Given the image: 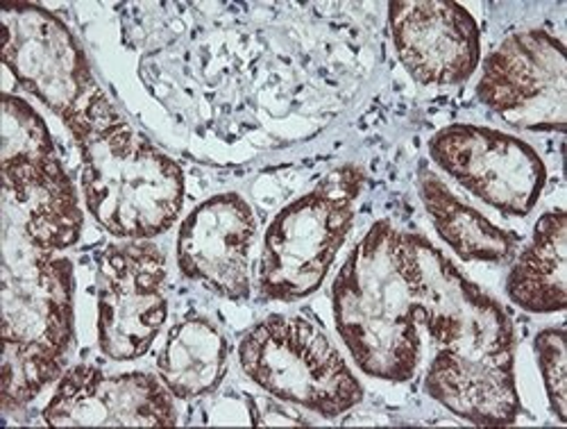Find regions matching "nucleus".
Segmentation results:
<instances>
[{
  "label": "nucleus",
  "mask_w": 567,
  "mask_h": 429,
  "mask_svg": "<svg viewBox=\"0 0 567 429\" xmlns=\"http://www.w3.org/2000/svg\"><path fill=\"white\" fill-rule=\"evenodd\" d=\"M402 229L374 223L350 253L332 289L334 320L357 366L377 379L409 381L420 361L417 296Z\"/></svg>",
  "instance_id": "nucleus-1"
},
{
  "label": "nucleus",
  "mask_w": 567,
  "mask_h": 429,
  "mask_svg": "<svg viewBox=\"0 0 567 429\" xmlns=\"http://www.w3.org/2000/svg\"><path fill=\"white\" fill-rule=\"evenodd\" d=\"M3 411L55 381L73 346V264L3 221Z\"/></svg>",
  "instance_id": "nucleus-2"
},
{
  "label": "nucleus",
  "mask_w": 567,
  "mask_h": 429,
  "mask_svg": "<svg viewBox=\"0 0 567 429\" xmlns=\"http://www.w3.org/2000/svg\"><path fill=\"white\" fill-rule=\"evenodd\" d=\"M80 151L86 207L107 232L141 242L175 223L184 203V173L127 121L89 139Z\"/></svg>",
  "instance_id": "nucleus-3"
},
{
  "label": "nucleus",
  "mask_w": 567,
  "mask_h": 429,
  "mask_svg": "<svg viewBox=\"0 0 567 429\" xmlns=\"http://www.w3.org/2000/svg\"><path fill=\"white\" fill-rule=\"evenodd\" d=\"M3 60L17 82L51 108L73 132L78 146L125 119L91 73L73 32L39 6H6Z\"/></svg>",
  "instance_id": "nucleus-4"
},
{
  "label": "nucleus",
  "mask_w": 567,
  "mask_h": 429,
  "mask_svg": "<svg viewBox=\"0 0 567 429\" xmlns=\"http://www.w3.org/2000/svg\"><path fill=\"white\" fill-rule=\"evenodd\" d=\"M363 182L359 166H341L272 218L259 264L264 298L293 303L320 289L350 234Z\"/></svg>",
  "instance_id": "nucleus-5"
},
{
  "label": "nucleus",
  "mask_w": 567,
  "mask_h": 429,
  "mask_svg": "<svg viewBox=\"0 0 567 429\" xmlns=\"http://www.w3.org/2000/svg\"><path fill=\"white\" fill-rule=\"evenodd\" d=\"M244 372L270 396L339 418L363 400V387L327 334L302 316H268L239 346Z\"/></svg>",
  "instance_id": "nucleus-6"
},
{
  "label": "nucleus",
  "mask_w": 567,
  "mask_h": 429,
  "mask_svg": "<svg viewBox=\"0 0 567 429\" xmlns=\"http://www.w3.org/2000/svg\"><path fill=\"white\" fill-rule=\"evenodd\" d=\"M402 242L417 296V320L439 348L461 357H515V331L504 307L424 236L404 232Z\"/></svg>",
  "instance_id": "nucleus-7"
},
{
  "label": "nucleus",
  "mask_w": 567,
  "mask_h": 429,
  "mask_svg": "<svg viewBox=\"0 0 567 429\" xmlns=\"http://www.w3.org/2000/svg\"><path fill=\"white\" fill-rule=\"evenodd\" d=\"M432 160L486 205L506 216H527L547 182L538 153L506 132L456 123L430 139Z\"/></svg>",
  "instance_id": "nucleus-8"
},
{
  "label": "nucleus",
  "mask_w": 567,
  "mask_h": 429,
  "mask_svg": "<svg viewBox=\"0 0 567 429\" xmlns=\"http://www.w3.org/2000/svg\"><path fill=\"white\" fill-rule=\"evenodd\" d=\"M168 316L166 257L141 242L107 246L99 257V344L116 361L144 357Z\"/></svg>",
  "instance_id": "nucleus-9"
},
{
  "label": "nucleus",
  "mask_w": 567,
  "mask_h": 429,
  "mask_svg": "<svg viewBox=\"0 0 567 429\" xmlns=\"http://www.w3.org/2000/svg\"><path fill=\"white\" fill-rule=\"evenodd\" d=\"M477 99L525 130H565V45L545 30L515 32L484 62Z\"/></svg>",
  "instance_id": "nucleus-10"
},
{
  "label": "nucleus",
  "mask_w": 567,
  "mask_h": 429,
  "mask_svg": "<svg viewBox=\"0 0 567 429\" xmlns=\"http://www.w3.org/2000/svg\"><path fill=\"white\" fill-rule=\"evenodd\" d=\"M164 381L146 372L107 375L96 366L69 368L43 409L51 427H173L177 409Z\"/></svg>",
  "instance_id": "nucleus-11"
},
{
  "label": "nucleus",
  "mask_w": 567,
  "mask_h": 429,
  "mask_svg": "<svg viewBox=\"0 0 567 429\" xmlns=\"http://www.w3.org/2000/svg\"><path fill=\"white\" fill-rule=\"evenodd\" d=\"M257 221L239 194H220L198 205L179 227L177 266L229 300L250 296V251Z\"/></svg>",
  "instance_id": "nucleus-12"
},
{
  "label": "nucleus",
  "mask_w": 567,
  "mask_h": 429,
  "mask_svg": "<svg viewBox=\"0 0 567 429\" xmlns=\"http://www.w3.org/2000/svg\"><path fill=\"white\" fill-rule=\"evenodd\" d=\"M400 62L420 84H461L480 64L477 21L447 0H404L389 6Z\"/></svg>",
  "instance_id": "nucleus-13"
},
{
  "label": "nucleus",
  "mask_w": 567,
  "mask_h": 429,
  "mask_svg": "<svg viewBox=\"0 0 567 429\" xmlns=\"http://www.w3.org/2000/svg\"><path fill=\"white\" fill-rule=\"evenodd\" d=\"M3 221L43 253L78 244L82 210L60 160L3 166Z\"/></svg>",
  "instance_id": "nucleus-14"
},
{
  "label": "nucleus",
  "mask_w": 567,
  "mask_h": 429,
  "mask_svg": "<svg viewBox=\"0 0 567 429\" xmlns=\"http://www.w3.org/2000/svg\"><path fill=\"white\" fill-rule=\"evenodd\" d=\"M424 391L454 416L484 427L513 425L519 413L513 357H461L439 348Z\"/></svg>",
  "instance_id": "nucleus-15"
},
{
  "label": "nucleus",
  "mask_w": 567,
  "mask_h": 429,
  "mask_svg": "<svg viewBox=\"0 0 567 429\" xmlns=\"http://www.w3.org/2000/svg\"><path fill=\"white\" fill-rule=\"evenodd\" d=\"M567 214L547 212L538 218L532 242L515 259L508 277V298L532 314H554L567 307Z\"/></svg>",
  "instance_id": "nucleus-16"
},
{
  "label": "nucleus",
  "mask_w": 567,
  "mask_h": 429,
  "mask_svg": "<svg viewBox=\"0 0 567 429\" xmlns=\"http://www.w3.org/2000/svg\"><path fill=\"white\" fill-rule=\"evenodd\" d=\"M157 368L166 389L182 400L214 391L227 368V341L207 318L188 316L171 331Z\"/></svg>",
  "instance_id": "nucleus-17"
},
{
  "label": "nucleus",
  "mask_w": 567,
  "mask_h": 429,
  "mask_svg": "<svg viewBox=\"0 0 567 429\" xmlns=\"http://www.w3.org/2000/svg\"><path fill=\"white\" fill-rule=\"evenodd\" d=\"M420 198L443 242L465 262H504L515 253L517 236L491 223L456 198L430 168L420 171Z\"/></svg>",
  "instance_id": "nucleus-18"
},
{
  "label": "nucleus",
  "mask_w": 567,
  "mask_h": 429,
  "mask_svg": "<svg viewBox=\"0 0 567 429\" xmlns=\"http://www.w3.org/2000/svg\"><path fill=\"white\" fill-rule=\"evenodd\" d=\"M60 160L55 141L43 119L19 95H3V166L21 162Z\"/></svg>",
  "instance_id": "nucleus-19"
},
{
  "label": "nucleus",
  "mask_w": 567,
  "mask_h": 429,
  "mask_svg": "<svg viewBox=\"0 0 567 429\" xmlns=\"http://www.w3.org/2000/svg\"><path fill=\"white\" fill-rule=\"evenodd\" d=\"M565 329L549 327L543 329L534 350L538 357V366L543 372L545 391L549 398V407L560 422H567V353H565Z\"/></svg>",
  "instance_id": "nucleus-20"
}]
</instances>
